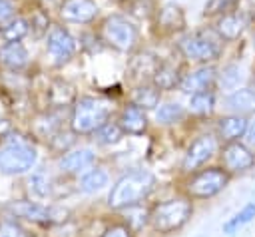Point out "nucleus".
Instances as JSON below:
<instances>
[{
    "label": "nucleus",
    "instance_id": "1",
    "mask_svg": "<svg viewBox=\"0 0 255 237\" xmlns=\"http://www.w3.org/2000/svg\"><path fill=\"white\" fill-rule=\"evenodd\" d=\"M155 187V177L147 169H131L124 173L110 189L108 207L110 209H126L129 205L141 203Z\"/></svg>",
    "mask_w": 255,
    "mask_h": 237
},
{
    "label": "nucleus",
    "instance_id": "2",
    "mask_svg": "<svg viewBox=\"0 0 255 237\" xmlns=\"http://www.w3.org/2000/svg\"><path fill=\"white\" fill-rule=\"evenodd\" d=\"M112 114V106L104 98L82 96L76 98L70 110V129L76 135H92L96 133Z\"/></svg>",
    "mask_w": 255,
    "mask_h": 237
},
{
    "label": "nucleus",
    "instance_id": "3",
    "mask_svg": "<svg viewBox=\"0 0 255 237\" xmlns=\"http://www.w3.org/2000/svg\"><path fill=\"white\" fill-rule=\"evenodd\" d=\"M193 213V201L187 195L171 197L149 209V225L157 233H173L181 229Z\"/></svg>",
    "mask_w": 255,
    "mask_h": 237
},
{
    "label": "nucleus",
    "instance_id": "4",
    "mask_svg": "<svg viewBox=\"0 0 255 237\" xmlns=\"http://www.w3.org/2000/svg\"><path fill=\"white\" fill-rule=\"evenodd\" d=\"M229 177H231V173H227L223 167L195 169L185 179L183 189L189 199H209L227 187Z\"/></svg>",
    "mask_w": 255,
    "mask_h": 237
},
{
    "label": "nucleus",
    "instance_id": "5",
    "mask_svg": "<svg viewBox=\"0 0 255 237\" xmlns=\"http://www.w3.org/2000/svg\"><path fill=\"white\" fill-rule=\"evenodd\" d=\"M219 34L213 30V34L207 32H193V34H185L183 38H179L177 42V52L191 62H199V64H211L219 58L221 54V46H219Z\"/></svg>",
    "mask_w": 255,
    "mask_h": 237
},
{
    "label": "nucleus",
    "instance_id": "6",
    "mask_svg": "<svg viewBox=\"0 0 255 237\" xmlns=\"http://www.w3.org/2000/svg\"><path fill=\"white\" fill-rule=\"evenodd\" d=\"M38 153L32 143L26 139H10L0 147V173L4 175H20L32 169Z\"/></svg>",
    "mask_w": 255,
    "mask_h": 237
},
{
    "label": "nucleus",
    "instance_id": "7",
    "mask_svg": "<svg viewBox=\"0 0 255 237\" xmlns=\"http://www.w3.org/2000/svg\"><path fill=\"white\" fill-rule=\"evenodd\" d=\"M102 40L118 52H131L139 40V32L128 18L114 14L102 22Z\"/></svg>",
    "mask_w": 255,
    "mask_h": 237
},
{
    "label": "nucleus",
    "instance_id": "8",
    "mask_svg": "<svg viewBox=\"0 0 255 237\" xmlns=\"http://www.w3.org/2000/svg\"><path fill=\"white\" fill-rule=\"evenodd\" d=\"M8 211H12L16 217H22V219L32 221V223H42V225L64 223L66 215H68L66 209H60V207H54V205H42L38 201H28V199L12 201L8 205Z\"/></svg>",
    "mask_w": 255,
    "mask_h": 237
},
{
    "label": "nucleus",
    "instance_id": "9",
    "mask_svg": "<svg viewBox=\"0 0 255 237\" xmlns=\"http://www.w3.org/2000/svg\"><path fill=\"white\" fill-rule=\"evenodd\" d=\"M219 149V137L213 133H205L199 135L197 139H193L183 155L181 161V171L183 173H193L195 169H199L203 163H207Z\"/></svg>",
    "mask_w": 255,
    "mask_h": 237
},
{
    "label": "nucleus",
    "instance_id": "10",
    "mask_svg": "<svg viewBox=\"0 0 255 237\" xmlns=\"http://www.w3.org/2000/svg\"><path fill=\"white\" fill-rule=\"evenodd\" d=\"M46 52L54 66H64L76 54V40L62 26H50L46 32Z\"/></svg>",
    "mask_w": 255,
    "mask_h": 237
},
{
    "label": "nucleus",
    "instance_id": "11",
    "mask_svg": "<svg viewBox=\"0 0 255 237\" xmlns=\"http://www.w3.org/2000/svg\"><path fill=\"white\" fill-rule=\"evenodd\" d=\"M221 165L227 173H245L255 165V153L247 143L227 141L219 151Z\"/></svg>",
    "mask_w": 255,
    "mask_h": 237
},
{
    "label": "nucleus",
    "instance_id": "12",
    "mask_svg": "<svg viewBox=\"0 0 255 237\" xmlns=\"http://www.w3.org/2000/svg\"><path fill=\"white\" fill-rule=\"evenodd\" d=\"M249 28V14L243 10H231L215 20V32L219 34L221 40L233 42L243 36V32Z\"/></svg>",
    "mask_w": 255,
    "mask_h": 237
},
{
    "label": "nucleus",
    "instance_id": "13",
    "mask_svg": "<svg viewBox=\"0 0 255 237\" xmlns=\"http://www.w3.org/2000/svg\"><path fill=\"white\" fill-rule=\"evenodd\" d=\"M217 82V72L211 64H201L199 68L187 72L181 76L179 80V90L185 94H195V92H203V90H211V86Z\"/></svg>",
    "mask_w": 255,
    "mask_h": 237
},
{
    "label": "nucleus",
    "instance_id": "14",
    "mask_svg": "<svg viewBox=\"0 0 255 237\" xmlns=\"http://www.w3.org/2000/svg\"><path fill=\"white\" fill-rule=\"evenodd\" d=\"M155 28L163 36H171L185 28V12L175 2H167L155 10Z\"/></svg>",
    "mask_w": 255,
    "mask_h": 237
},
{
    "label": "nucleus",
    "instance_id": "15",
    "mask_svg": "<svg viewBox=\"0 0 255 237\" xmlns=\"http://www.w3.org/2000/svg\"><path fill=\"white\" fill-rule=\"evenodd\" d=\"M60 16L72 24H90L98 16L96 0H62Z\"/></svg>",
    "mask_w": 255,
    "mask_h": 237
},
{
    "label": "nucleus",
    "instance_id": "16",
    "mask_svg": "<svg viewBox=\"0 0 255 237\" xmlns=\"http://www.w3.org/2000/svg\"><path fill=\"white\" fill-rule=\"evenodd\" d=\"M116 121L128 135H143L147 131V114L143 108H139L133 102L122 108Z\"/></svg>",
    "mask_w": 255,
    "mask_h": 237
},
{
    "label": "nucleus",
    "instance_id": "17",
    "mask_svg": "<svg viewBox=\"0 0 255 237\" xmlns=\"http://www.w3.org/2000/svg\"><path fill=\"white\" fill-rule=\"evenodd\" d=\"M161 60L151 54V52H139L135 54L131 60H129V66H128V72L131 76V80H135L137 84H147L151 82L155 70L159 68Z\"/></svg>",
    "mask_w": 255,
    "mask_h": 237
},
{
    "label": "nucleus",
    "instance_id": "18",
    "mask_svg": "<svg viewBox=\"0 0 255 237\" xmlns=\"http://www.w3.org/2000/svg\"><path fill=\"white\" fill-rule=\"evenodd\" d=\"M94 161H96L94 149H90V147H80V149H68L66 153H62L60 159H58V167H60L62 173L74 175V173H80V171H84L86 167H90Z\"/></svg>",
    "mask_w": 255,
    "mask_h": 237
},
{
    "label": "nucleus",
    "instance_id": "19",
    "mask_svg": "<svg viewBox=\"0 0 255 237\" xmlns=\"http://www.w3.org/2000/svg\"><path fill=\"white\" fill-rule=\"evenodd\" d=\"M247 123H249V119L245 116H241V114L223 116L217 121V137L223 139L225 143L227 141H239L245 135Z\"/></svg>",
    "mask_w": 255,
    "mask_h": 237
},
{
    "label": "nucleus",
    "instance_id": "20",
    "mask_svg": "<svg viewBox=\"0 0 255 237\" xmlns=\"http://www.w3.org/2000/svg\"><path fill=\"white\" fill-rule=\"evenodd\" d=\"M30 62L28 58V50L24 48L22 42H6L0 48V64L6 66L8 70H22L26 68Z\"/></svg>",
    "mask_w": 255,
    "mask_h": 237
},
{
    "label": "nucleus",
    "instance_id": "21",
    "mask_svg": "<svg viewBox=\"0 0 255 237\" xmlns=\"http://www.w3.org/2000/svg\"><path fill=\"white\" fill-rule=\"evenodd\" d=\"M225 108L233 114H255V90L251 88H239L233 90L225 98Z\"/></svg>",
    "mask_w": 255,
    "mask_h": 237
},
{
    "label": "nucleus",
    "instance_id": "22",
    "mask_svg": "<svg viewBox=\"0 0 255 237\" xmlns=\"http://www.w3.org/2000/svg\"><path fill=\"white\" fill-rule=\"evenodd\" d=\"M181 68L173 62H161L159 68L155 70L153 78H151V84L157 88V90H173L179 86V80H181Z\"/></svg>",
    "mask_w": 255,
    "mask_h": 237
},
{
    "label": "nucleus",
    "instance_id": "23",
    "mask_svg": "<svg viewBox=\"0 0 255 237\" xmlns=\"http://www.w3.org/2000/svg\"><path fill=\"white\" fill-rule=\"evenodd\" d=\"M60 129H62V121H60V116L54 114V112H42V114H38V116L34 118V121H32V131H34L38 137L46 139V141H48L50 137H54Z\"/></svg>",
    "mask_w": 255,
    "mask_h": 237
},
{
    "label": "nucleus",
    "instance_id": "24",
    "mask_svg": "<svg viewBox=\"0 0 255 237\" xmlns=\"http://www.w3.org/2000/svg\"><path fill=\"white\" fill-rule=\"evenodd\" d=\"M76 100V94H74V88L68 84V82H52L50 88H48V104L52 108H64V106H70L74 104Z\"/></svg>",
    "mask_w": 255,
    "mask_h": 237
},
{
    "label": "nucleus",
    "instance_id": "25",
    "mask_svg": "<svg viewBox=\"0 0 255 237\" xmlns=\"http://www.w3.org/2000/svg\"><path fill=\"white\" fill-rule=\"evenodd\" d=\"M159 100H161V90H157L151 82L139 84L133 92V104H137L143 110H153L155 106H159Z\"/></svg>",
    "mask_w": 255,
    "mask_h": 237
},
{
    "label": "nucleus",
    "instance_id": "26",
    "mask_svg": "<svg viewBox=\"0 0 255 237\" xmlns=\"http://www.w3.org/2000/svg\"><path fill=\"white\" fill-rule=\"evenodd\" d=\"M215 108V94L211 90L195 92L189 96V112L195 116H209Z\"/></svg>",
    "mask_w": 255,
    "mask_h": 237
},
{
    "label": "nucleus",
    "instance_id": "27",
    "mask_svg": "<svg viewBox=\"0 0 255 237\" xmlns=\"http://www.w3.org/2000/svg\"><path fill=\"white\" fill-rule=\"evenodd\" d=\"M30 32V22L24 20V18H12L10 22L2 24V30H0V36L6 40V42H20L22 38H26Z\"/></svg>",
    "mask_w": 255,
    "mask_h": 237
},
{
    "label": "nucleus",
    "instance_id": "28",
    "mask_svg": "<svg viewBox=\"0 0 255 237\" xmlns=\"http://www.w3.org/2000/svg\"><path fill=\"white\" fill-rule=\"evenodd\" d=\"M108 181H110L108 171L102 169V167H96V169L88 171V173L82 177V181H80V189H82L84 193H96V191L104 189V187L108 185Z\"/></svg>",
    "mask_w": 255,
    "mask_h": 237
},
{
    "label": "nucleus",
    "instance_id": "29",
    "mask_svg": "<svg viewBox=\"0 0 255 237\" xmlns=\"http://www.w3.org/2000/svg\"><path fill=\"white\" fill-rule=\"evenodd\" d=\"M183 116H185V110H183V106H181V104H177V102L161 104V106L155 110V119H157L161 125L177 123Z\"/></svg>",
    "mask_w": 255,
    "mask_h": 237
},
{
    "label": "nucleus",
    "instance_id": "30",
    "mask_svg": "<svg viewBox=\"0 0 255 237\" xmlns=\"http://www.w3.org/2000/svg\"><path fill=\"white\" fill-rule=\"evenodd\" d=\"M253 217H255V203H247V205H243L233 217H229V219L223 223V233L233 235L241 225L249 223Z\"/></svg>",
    "mask_w": 255,
    "mask_h": 237
},
{
    "label": "nucleus",
    "instance_id": "31",
    "mask_svg": "<svg viewBox=\"0 0 255 237\" xmlns=\"http://www.w3.org/2000/svg\"><path fill=\"white\" fill-rule=\"evenodd\" d=\"M94 135H96L98 143H102V145H114V143H118L126 133H124V129L120 127L118 121H110V119H108Z\"/></svg>",
    "mask_w": 255,
    "mask_h": 237
},
{
    "label": "nucleus",
    "instance_id": "32",
    "mask_svg": "<svg viewBox=\"0 0 255 237\" xmlns=\"http://www.w3.org/2000/svg\"><path fill=\"white\" fill-rule=\"evenodd\" d=\"M239 0H207L203 6V16L205 18H219L231 10H237Z\"/></svg>",
    "mask_w": 255,
    "mask_h": 237
},
{
    "label": "nucleus",
    "instance_id": "33",
    "mask_svg": "<svg viewBox=\"0 0 255 237\" xmlns=\"http://www.w3.org/2000/svg\"><path fill=\"white\" fill-rule=\"evenodd\" d=\"M241 68L237 64H229L221 70V74H217V82L223 90H235L241 82Z\"/></svg>",
    "mask_w": 255,
    "mask_h": 237
},
{
    "label": "nucleus",
    "instance_id": "34",
    "mask_svg": "<svg viewBox=\"0 0 255 237\" xmlns=\"http://www.w3.org/2000/svg\"><path fill=\"white\" fill-rule=\"evenodd\" d=\"M28 189L36 197H48L50 191H52V185H50V179L44 173H34L28 179Z\"/></svg>",
    "mask_w": 255,
    "mask_h": 237
},
{
    "label": "nucleus",
    "instance_id": "35",
    "mask_svg": "<svg viewBox=\"0 0 255 237\" xmlns=\"http://www.w3.org/2000/svg\"><path fill=\"white\" fill-rule=\"evenodd\" d=\"M0 237H30V235L20 223L6 219V221H0Z\"/></svg>",
    "mask_w": 255,
    "mask_h": 237
},
{
    "label": "nucleus",
    "instance_id": "36",
    "mask_svg": "<svg viewBox=\"0 0 255 237\" xmlns=\"http://www.w3.org/2000/svg\"><path fill=\"white\" fill-rule=\"evenodd\" d=\"M100 237H133V229L128 225V223H112L108 225Z\"/></svg>",
    "mask_w": 255,
    "mask_h": 237
},
{
    "label": "nucleus",
    "instance_id": "37",
    "mask_svg": "<svg viewBox=\"0 0 255 237\" xmlns=\"http://www.w3.org/2000/svg\"><path fill=\"white\" fill-rule=\"evenodd\" d=\"M30 28H36L38 34H44V32L50 30V18L42 10H36L34 16H32V20H30Z\"/></svg>",
    "mask_w": 255,
    "mask_h": 237
},
{
    "label": "nucleus",
    "instance_id": "38",
    "mask_svg": "<svg viewBox=\"0 0 255 237\" xmlns=\"http://www.w3.org/2000/svg\"><path fill=\"white\" fill-rule=\"evenodd\" d=\"M16 10H14V4L10 0H0V26L10 22L14 18Z\"/></svg>",
    "mask_w": 255,
    "mask_h": 237
},
{
    "label": "nucleus",
    "instance_id": "39",
    "mask_svg": "<svg viewBox=\"0 0 255 237\" xmlns=\"http://www.w3.org/2000/svg\"><path fill=\"white\" fill-rule=\"evenodd\" d=\"M245 143L249 145V147H255V118L253 119H249V123H247V129H245Z\"/></svg>",
    "mask_w": 255,
    "mask_h": 237
},
{
    "label": "nucleus",
    "instance_id": "40",
    "mask_svg": "<svg viewBox=\"0 0 255 237\" xmlns=\"http://www.w3.org/2000/svg\"><path fill=\"white\" fill-rule=\"evenodd\" d=\"M249 2H251V4H253V6H255V0H249Z\"/></svg>",
    "mask_w": 255,
    "mask_h": 237
},
{
    "label": "nucleus",
    "instance_id": "41",
    "mask_svg": "<svg viewBox=\"0 0 255 237\" xmlns=\"http://www.w3.org/2000/svg\"><path fill=\"white\" fill-rule=\"evenodd\" d=\"M116 2H128V0H116Z\"/></svg>",
    "mask_w": 255,
    "mask_h": 237
}]
</instances>
